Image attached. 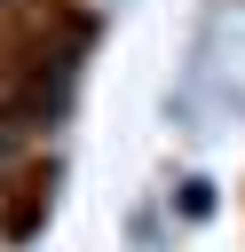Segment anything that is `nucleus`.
Returning a JSON list of instances; mask_svg holds the SVG:
<instances>
[]
</instances>
